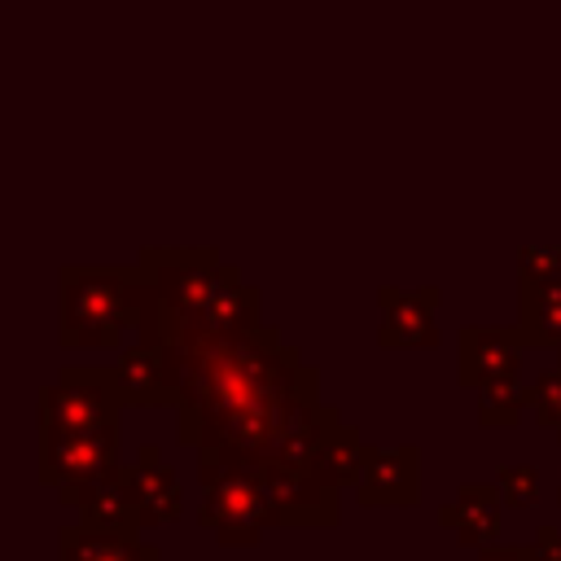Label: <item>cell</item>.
<instances>
[{
    "instance_id": "1",
    "label": "cell",
    "mask_w": 561,
    "mask_h": 561,
    "mask_svg": "<svg viewBox=\"0 0 561 561\" xmlns=\"http://www.w3.org/2000/svg\"><path fill=\"white\" fill-rule=\"evenodd\" d=\"M171 346L180 359V443L197 456L267 460L289 421L320 403V373L267 324L237 337L188 333Z\"/></svg>"
},
{
    "instance_id": "2",
    "label": "cell",
    "mask_w": 561,
    "mask_h": 561,
    "mask_svg": "<svg viewBox=\"0 0 561 561\" xmlns=\"http://www.w3.org/2000/svg\"><path fill=\"white\" fill-rule=\"evenodd\" d=\"M61 346H118L123 333L158 342V294L140 263L61 267Z\"/></svg>"
},
{
    "instance_id": "3",
    "label": "cell",
    "mask_w": 561,
    "mask_h": 561,
    "mask_svg": "<svg viewBox=\"0 0 561 561\" xmlns=\"http://www.w3.org/2000/svg\"><path fill=\"white\" fill-rule=\"evenodd\" d=\"M197 482H202L197 522L206 530H215V539L224 548H254L263 539V530L276 526L254 460L197 456Z\"/></svg>"
},
{
    "instance_id": "4",
    "label": "cell",
    "mask_w": 561,
    "mask_h": 561,
    "mask_svg": "<svg viewBox=\"0 0 561 561\" xmlns=\"http://www.w3.org/2000/svg\"><path fill=\"white\" fill-rule=\"evenodd\" d=\"M158 294V342H175L210 302L224 263L210 245H145L136 259Z\"/></svg>"
},
{
    "instance_id": "5",
    "label": "cell",
    "mask_w": 561,
    "mask_h": 561,
    "mask_svg": "<svg viewBox=\"0 0 561 561\" xmlns=\"http://www.w3.org/2000/svg\"><path fill=\"white\" fill-rule=\"evenodd\" d=\"M127 408L114 368H61L53 386L39 390V430L53 434H83L118 425Z\"/></svg>"
},
{
    "instance_id": "6",
    "label": "cell",
    "mask_w": 561,
    "mask_h": 561,
    "mask_svg": "<svg viewBox=\"0 0 561 561\" xmlns=\"http://www.w3.org/2000/svg\"><path fill=\"white\" fill-rule=\"evenodd\" d=\"M254 469H259V482H263V491H267V504H272L276 526H294V530H307V526L333 530V526H337V517H342L337 491H333L320 473L280 465L276 456L254 460Z\"/></svg>"
},
{
    "instance_id": "7",
    "label": "cell",
    "mask_w": 561,
    "mask_h": 561,
    "mask_svg": "<svg viewBox=\"0 0 561 561\" xmlns=\"http://www.w3.org/2000/svg\"><path fill=\"white\" fill-rule=\"evenodd\" d=\"M114 465H123L118 460V425L83 430V434L39 430V482L53 491H61L70 482H88Z\"/></svg>"
},
{
    "instance_id": "8",
    "label": "cell",
    "mask_w": 561,
    "mask_h": 561,
    "mask_svg": "<svg viewBox=\"0 0 561 561\" xmlns=\"http://www.w3.org/2000/svg\"><path fill=\"white\" fill-rule=\"evenodd\" d=\"M118 390L127 403L140 408H171L180 399V359L171 342H140L127 346L114 364Z\"/></svg>"
},
{
    "instance_id": "9",
    "label": "cell",
    "mask_w": 561,
    "mask_h": 561,
    "mask_svg": "<svg viewBox=\"0 0 561 561\" xmlns=\"http://www.w3.org/2000/svg\"><path fill=\"white\" fill-rule=\"evenodd\" d=\"M377 307H381V329L377 342L390 351H412V346H438V289H399V285H381L377 289Z\"/></svg>"
},
{
    "instance_id": "10",
    "label": "cell",
    "mask_w": 561,
    "mask_h": 561,
    "mask_svg": "<svg viewBox=\"0 0 561 561\" xmlns=\"http://www.w3.org/2000/svg\"><path fill=\"white\" fill-rule=\"evenodd\" d=\"M66 508H79V522L88 526H105V530H140V513H136V495H131V478L127 465H114L88 482H70L57 491Z\"/></svg>"
},
{
    "instance_id": "11",
    "label": "cell",
    "mask_w": 561,
    "mask_h": 561,
    "mask_svg": "<svg viewBox=\"0 0 561 561\" xmlns=\"http://www.w3.org/2000/svg\"><path fill=\"white\" fill-rule=\"evenodd\" d=\"M355 495L364 504H412L421 495V451L399 443V447H373L368 465L359 473Z\"/></svg>"
},
{
    "instance_id": "12",
    "label": "cell",
    "mask_w": 561,
    "mask_h": 561,
    "mask_svg": "<svg viewBox=\"0 0 561 561\" xmlns=\"http://www.w3.org/2000/svg\"><path fill=\"white\" fill-rule=\"evenodd\" d=\"M259 324H263V320H259V289L245 285L232 263H224V276H219V285H215L210 302L197 311V320H193L180 337H188V333L237 337V333H254ZM180 337H175V342H180Z\"/></svg>"
},
{
    "instance_id": "13",
    "label": "cell",
    "mask_w": 561,
    "mask_h": 561,
    "mask_svg": "<svg viewBox=\"0 0 561 561\" xmlns=\"http://www.w3.org/2000/svg\"><path fill=\"white\" fill-rule=\"evenodd\" d=\"M127 478H131L140 530L180 522V478H175V469L162 460V451H158L153 443H145V447L136 451V460L127 465Z\"/></svg>"
},
{
    "instance_id": "14",
    "label": "cell",
    "mask_w": 561,
    "mask_h": 561,
    "mask_svg": "<svg viewBox=\"0 0 561 561\" xmlns=\"http://www.w3.org/2000/svg\"><path fill=\"white\" fill-rule=\"evenodd\" d=\"M504 504H508V500H504L500 486H491V482H465V486L456 491V500L443 504L438 522H443L447 530H456L460 543H469V548H486V543L500 539Z\"/></svg>"
},
{
    "instance_id": "15",
    "label": "cell",
    "mask_w": 561,
    "mask_h": 561,
    "mask_svg": "<svg viewBox=\"0 0 561 561\" xmlns=\"http://www.w3.org/2000/svg\"><path fill=\"white\" fill-rule=\"evenodd\" d=\"M522 359V342L513 333V324H469L460 329V386L473 390L486 377L500 373H517Z\"/></svg>"
},
{
    "instance_id": "16",
    "label": "cell",
    "mask_w": 561,
    "mask_h": 561,
    "mask_svg": "<svg viewBox=\"0 0 561 561\" xmlns=\"http://www.w3.org/2000/svg\"><path fill=\"white\" fill-rule=\"evenodd\" d=\"M61 561H162L153 543H140V530H105V526H61Z\"/></svg>"
},
{
    "instance_id": "17",
    "label": "cell",
    "mask_w": 561,
    "mask_h": 561,
    "mask_svg": "<svg viewBox=\"0 0 561 561\" xmlns=\"http://www.w3.org/2000/svg\"><path fill=\"white\" fill-rule=\"evenodd\" d=\"M513 333L522 346H557L561 351V280H522Z\"/></svg>"
},
{
    "instance_id": "18",
    "label": "cell",
    "mask_w": 561,
    "mask_h": 561,
    "mask_svg": "<svg viewBox=\"0 0 561 561\" xmlns=\"http://www.w3.org/2000/svg\"><path fill=\"white\" fill-rule=\"evenodd\" d=\"M368 443L359 438L355 425H346L342 416L329 425L324 443H320V456H316V473L333 486V491H346V486H359V473L368 465Z\"/></svg>"
},
{
    "instance_id": "19",
    "label": "cell",
    "mask_w": 561,
    "mask_h": 561,
    "mask_svg": "<svg viewBox=\"0 0 561 561\" xmlns=\"http://www.w3.org/2000/svg\"><path fill=\"white\" fill-rule=\"evenodd\" d=\"M333 421H337L333 408H324V403H307V408L289 421V430H285V438H280V447H276V460L316 473V456H320V443H324V434H329Z\"/></svg>"
},
{
    "instance_id": "20",
    "label": "cell",
    "mask_w": 561,
    "mask_h": 561,
    "mask_svg": "<svg viewBox=\"0 0 561 561\" xmlns=\"http://www.w3.org/2000/svg\"><path fill=\"white\" fill-rule=\"evenodd\" d=\"M473 399H478V421L491 425V430H508L522 421L526 403H530V390L522 381V373H500V377H486L482 386H473Z\"/></svg>"
},
{
    "instance_id": "21",
    "label": "cell",
    "mask_w": 561,
    "mask_h": 561,
    "mask_svg": "<svg viewBox=\"0 0 561 561\" xmlns=\"http://www.w3.org/2000/svg\"><path fill=\"white\" fill-rule=\"evenodd\" d=\"M530 412L543 430H561V359L557 368L539 373L535 386H530Z\"/></svg>"
},
{
    "instance_id": "22",
    "label": "cell",
    "mask_w": 561,
    "mask_h": 561,
    "mask_svg": "<svg viewBox=\"0 0 561 561\" xmlns=\"http://www.w3.org/2000/svg\"><path fill=\"white\" fill-rule=\"evenodd\" d=\"M495 486H500L504 500L517 504V508H535V504H539V473H535L530 465H500Z\"/></svg>"
},
{
    "instance_id": "23",
    "label": "cell",
    "mask_w": 561,
    "mask_h": 561,
    "mask_svg": "<svg viewBox=\"0 0 561 561\" xmlns=\"http://www.w3.org/2000/svg\"><path fill=\"white\" fill-rule=\"evenodd\" d=\"M517 276L522 280H561V245H522Z\"/></svg>"
},
{
    "instance_id": "24",
    "label": "cell",
    "mask_w": 561,
    "mask_h": 561,
    "mask_svg": "<svg viewBox=\"0 0 561 561\" xmlns=\"http://www.w3.org/2000/svg\"><path fill=\"white\" fill-rule=\"evenodd\" d=\"M530 548H535V561H561V526H539Z\"/></svg>"
},
{
    "instance_id": "25",
    "label": "cell",
    "mask_w": 561,
    "mask_h": 561,
    "mask_svg": "<svg viewBox=\"0 0 561 561\" xmlns=\"http://www.w3.org/2000/svg\"><path fill=\"white\" fill-rule=\"evenodd\" d=\"M473 561H535V548H504V543H486L478 548Z\"/></svg>"
},
{
    "instance_id": "26",
    "label": "cell",
    "mask_w": 561,
    "mask_h": 561,
    "mask_svg": "<svg viewBox=\"0 0 561 561\" xmlns=\"http://www.w3.org/2000/svg\"><path fill=\"white\" fill-rule=\"evenodd\" d=\"M557 500H561V486H557Z\"/></svg>"
},
{
    "instance_id": "27",
    "label": "cell",
    "mask_w": 561,
    "mask_h": 561,
    "mask_svg": "<svg viewBox=\"0 0 561 561\" xmlns=\"http://www.w3.org/2000/svg\"><path fill=\"white\" fill-rule=\"evenodd\" d=\"M557 438H561V430H557Z\"/></svg>"
}]
</instances>
